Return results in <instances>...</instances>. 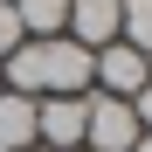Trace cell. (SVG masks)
I'll use <instances>...</instances> for the list:
<instances>
[{
	"label": "cell",
	"instance_id": "7c38bea8",
	"mask_svg": "<svg viewBox=\"0 0 152 152\" xmlns=\"http://www.w3.org/2000/svg\"><path fill=\"white\" fill-rule=\"evenodd\" d=\"M69 152H83V145H69Z\"/></svg>",
	"mask_w": 152,
	"mask_h": 152
},
{
	"label": "cell",
	"instance_id": "277c9868",
	"mask_svg": "<svg viewBox=\"0 0 152 152\" xmlns=\"http://www.w3.org/2000/svg\"><path fill=\"white\" fill-rule=\"evenodd\" d=\"M145 76H152V62L138 56L132 42H104V48H97L90 83H104V97H124V104H132V97L145 90Z\"/></svg>",
	"mask_w": 152,
	"mask_h": 152
},
{
	"label": "cell",
	"instance_id": "5b68a950",
	"mask_svg": "<svg viewBox=\"0 0 152 152\" xmlns=\"http://www.w3.org/2000/svg\"><path fill=\"white\" fill-rule=\"evenodd\" d=\"M69 42H83V48H104L118 42V0H69Z\"/></svg>",
	"mask_w": 152,
	"mask_h": 152
},
{
	"label": "cell",
	"instance_id": "8992f818",
	"mask_svg": "<svg viewBox=\"0 0 152 152\" xmlns=\"http://www.w3.org/2000/svg\"><path fill=\"white\" fill-rule=\"evenodd\" d=\"M0 145H7V152H28L35 145V97L0 90Z\"/></svg>",
	"mask_w": 152,
	"mask_h": 152
},
{
	"label": "cell",
	"instance_id": "5bb4252c",
	"mask_svg": "<svg viewBox=\"0 0 152 152\" xmlns=\"http://www.w3.org/2000/svg\"><path fill=\"white\" fill-rule=\"evenodd\" d=\"M7 7H14V0H7Z\"/></svg>",
	"mask_w": 152,
	"mask_h": 152
},
{
	"label": "cell",
	"instance_id": "52a82bcc",
	"mask_svg": "<svg viewBox=\"0 0 152 152\" xmlns=\"http://www.w3.org/2000/svg\"><path fill=\"white\" fill-rule=\"evenodd\" d=\"M14 14H21V35L28 42H48V35H62L69 0H14Z\"/></svg>",
	"mask_w": 152,
	"mask_h": 152
},
{
	"label": "cell",
	"instance_id": "6da1fadb",
	"mask_svg": "<svg viewBox=\"0 0 152 152\" xmlns=\"http://www.w3.org/2000/svg\"><path fill=\"white\" fill-rule=\"evenodd\" d=\"M90 69H97V48L69 42V35L35 42V97H83L90 90Z\"/></svg>",
	"mask_w": 152,
	"mask_h": 152
},
{
	"label": "cell",
	"instance_id": "3957f363",
	"mask_svg": "<svg viewBox=\"0 0 152 152\" xmlns=\"http://www.w3.org/2000/svg\"><path fill=\"white\" fill-rule=\"evenodd\" d=\"M83 118H90V90L83 97H35V138H42V152L83 145Z\"/></svg>",
	"mask_w": 152,
	"mask_h": 152
},
{
	"label": "cell",
	"instance_id": "30bf717a",
	"mask_svg": "<svg viewBox=\"0 0 152 152\" xmlns=\"http://www.w3.org/2000/svg\"><path fill=\"white\" fill-rule=\"evenodd\" d=\"M132 111H138V132H152V76H145V90L132 97Z\"/></svg>",
	"mask_w": 152,
	"mask_h": 152
},
{
	"label": "cell",
	"instance_id": "9c48e42d",
	"mask_svg": "<svg viewBox=\"0 0 152 152\" xmlns=\"http://www.w3.org/2000/svg\"><path fill=\"white\" fill-rule=\"evenodd\" d=\"M21 42H28V35H21V14L7 7V0H0V56H14Z\"/></svg>",
	"mask_w": 152,
	"mask_h": 152
},
{
	"label": "cell",
	"instance_id": "ba28073f",
	"mask_svg": "<svg viewBox=\"0 0 152 152\" xmlns=\"http://www.w3.org/2000/svg\"><path fill=\"white\" fill-rule=\"evenodd\" d=\"M118 42H132L152 62V0H118Z\"/></svg>",
	"mask_w": 152,
	"mask_h": 152
},
{
	"label": "cell",
	"instance_id": "7a4b0ae2",
	"mask_svg": "<svg viewBox=\"0 0 152 152\" xmlns=\"http://www.w3.org/2000/svg\"><path fill=\"white\" fill-rule=\"evenodd\" d=\"M145 132H138V111L124 97H104L90 90V118H83V152H132Z\"/></svg>",
	"mask_w": 152,
	"mask_h": 152
},
{
	"label": "cell",
	"instance_id": "4fadbf2b",
	"mask_svg": "<svg viewBox=\"0 0 152 152\" xmlns=\"http://www.w3.org/2000/svg\"><path fill=\"white\" fill-rule=\"evenodd\" d=\"M28 152H42V145H28Z\"/></svg>",
	"mask_w": 152,
	"mask_h": 152
},
{
	"label": "cell",
	"instance_id": "8fae6325",
	"mask_svg": "<svg viewBox=\"0 0 152 152\" xmlns=\"http://www.w3.org/2000/svg\"><path fill=\"white\" fill-rule=\"evenodd\" d=\"M132 152H152V132H145V138H138V145H132Z\"/></svg>",
	"mask_w": 152,
	"mask_h": 152
}]
</instances>
